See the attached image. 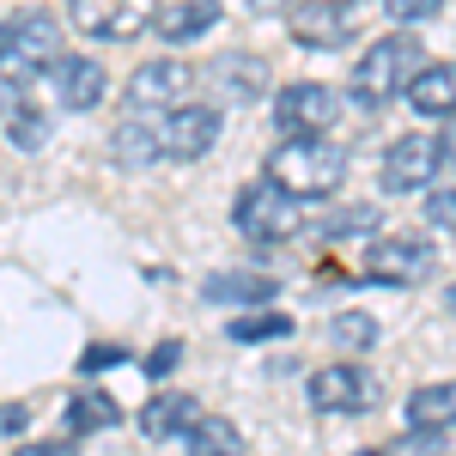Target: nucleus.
I'll list each match as a JSON object with an SVG mask.
<instances>
[{"label": "nucleus", "mask_w": 456, "mask_h": 456, "mask_svg": "<svg viewBox=\"0 0 456 456\" xmlns=\"http://www.w3.org/2000/svg\"><path fill=\"white\" fill-rule=\"evenodd\" d=\"M426 225L456 232V189H426Z\"/></svg>", "instance_id": "26"}, {"label": "nucleus", "mask_w": 456, "mask_h": 456, "mask_svg": "<svg viewBox=\"0 0 456 456\" xmlns=\"http://www.w3.org/2000/svg\"><path fill=\"white\" fill-rule=\"evenodd\" d=\"M152 12H159V0H68L73 31L92 43H128L152 25Z\"/></svg>", "instance_id": "5"}, {"label": "nucleus", "mask_w": 456, "mask_h": 456, "mask_svg": "<svg viewBox=\"0 0 456 456\" xmlns=\"http://www.w3.org/2000/svg\"><path fill=\"white\" fill-rule=\"evenodd\" d=\"M55 55H61V25L49 12H19L12 25H0V79L25 86L55 68Z\"/></svg>", "instance_id": "3"}, {"label": "nucleus", "mask_w": 456, "mask_h": 456, "mask_svg": "<svg viewBox=\"0 0 456 456\" xmlns=\"http://www.w3.org/2000/svg\"><path fill=\"white\" fill-rule=\"evenodd\" d=\"M189 92H195V68L176 61V55H159V61H141V68H134V79H128V110L165 116V110H176Z\"/></svg>", "instance_id": "10"}, {"label": "nucleus", "mask_w": 456, "mask_h": 456, "mask_svg": "<svg viewBox=\"0 0 456 456\" xmlns=\"http://www.w3.org/2000/svg\"><path fill=\"white\" fill-rule=\"evenodd\" d=\"M438 274V249L426 238H378L365 256V281L378 286H420Z\"/></svg>", "instance_id": "7"}, {"label": "nucleus", "mask_w": 456, "mask_h": 456, "mask_svg": "<svg viewBox=\"0 0 456 456\" xmlns=\"http://www.w3.org/2000/svg\"><path fill=\"white\" fill-rule=\"evenodd\" d=\"M25 420H31V408H25V402H0V432H6V438H19Z\"/></svg>", "instance_id": "30"}, {"label": "nucleus", "mask_w": 456, "mask_h": 456, "mask_svg": "<svg viewBox=\"0 0 456 456\" xmlns=\"http://www.w3.org/2000/svg\"><path fill=\"white\" fill-rule=\"evenodd\" d=\"M225 335H232L238 347H256V341H286V335H292V316H281V311H256V316H238V322H225Z\"/></svg>", "instance_id": "23"}, {"label": "nucleus", "mask_w": 456, "mask_h": 456, "mask_svg": "<svg viewBox=\"0 0 456 456\" xmlns=\"http://www.w3.org/2000/svg\"><path fill=\"white\" fill-rule=\"evenodd\" d=\"M329 341H335V347H347V353L371 347V341H378V316H365V311L335 316V322H329Z\"/></svg>", "instance_id": "24"}, {"label": "nucleus", "mask_w": 456, "mask_h": 456, "mask_svg": "<svg viewBox=\"0 0 456 456\" xmlns=\"http://www.w3.org/2000/svg\"><path fill=\"white\" fill-rule=\"evenodd\" d=\"M122 420V408L110 402L104 389H73V402H68V432L73 438H86V432H104V426Z\"/></svg>", "instance_id": "21"}, {"label": "nucleus", "mask_w": 456, "mask_h": 456, "mask_svg": "<svg viewBox=\"0 0 456 456\" xmlns=\"http://www.w3.org/2000/svg\"><path fill=\"white\" fill-rule=\"evenodd\" d=\"M213 141H219V110H213V104L183 98L176 110H165V116H159V152H165V159H176V165L208 159Z\"/></svg>", "instance_id": "6"}, {"label": "nucleus", "mask_w": 456, "mask_h": 456, "mask_svg": "<svg viewBox=\"0 0 456 456\" xmlns=\"http://www.w3.org/2000/svg\"><path fill=\"white\" fill-rule=\"evenodd\" d=\"M384 12L395 25H420V19H438L444 12V0H384Z\"/></svg>", "instance_id": "27"}, {"label": "nucleus", "mask_w": 456, "mask_h": 456, "mask_svg": "<svg viewBox=\"0 0 456 456\" xmlns=\"http://www.w3.org/2000/svg\"><path fill=\"white\" fill-rule=\"evenodd\" d=\"M444 165V146L432 141V134H402V141L384 152V195H420L432 189V176Z\"/></svg>", "instance_id": "8"}, {"label": "nucleus", "mask_w": 456, "mask_h": 456, "mask_svg": "<svg viewBox=\"0 0 456 456\" xmlns=\"http://www.w3.org/2000/svg\"><path fill=\"white\" fill-rule=\"evenodd\" d=\"M249 12H262V19H268V12H286V6H292V0H244Z\"/></svg>", "instance_id": "34"}, {"label": "nucleus", "mask_w": 456, "mask_h": 456, "mask_svg": "<svg viewBox=\"0 0 456 456\" xmlns=\"http://www.w3.org/2000/svg\"><path fill=\"white\" fill-rule=\"evenodd\" d=\"M359 456H389V451H359Z\"/></svg>", "instance_id": "36"}, {"label": "nucleus", "mask_w": 456, "mask_h": 456, "mask_svg": "<svg viewBox=\"0 0 456 456\" xmlns=\"http://www.w3.org/2000/svg\"><path fill=\"white\" fill-rule=\"evenodd\" d=\"M444 122H451V128H444V141H438V146H444V165L456 171V116H444Z\"/></svg>", "instance_id": "33"}, {"label": "nucleus", "mask_w": 456, "mask_h": 456, "mask_svg": "<svg viewBox=\"0 0 456 456\" xmlns=\"http://www.w3.org/2000/svg\"><path fill=\"white\" fill-rule=\"evenodd\" d=\"M110 98V73L92 55H55V104L61 110H98Z\"/></svg>", "instance_id": "13"}, {"label": "nucleus", "mask_w": 456, "mask_h": 456, "mask_svg": "<svg viewBox=\"0 0 456 456\" xmlns=\"http://www.w3.org/2000/svg\"><path fill=\"white\" fill-rule=\"evenodd\" d=\"M213 25H219V0H171V6L152 12L146 31L159 37V43H195V37H208Z\"/></svg>", "instance_id": "15"}, {"label": "nucleus", "mask_w": 456, "mask_h": 456, "mask_svg": "<svg viewBox=\"0 0 456 456\" xmlns=\"http://www.w3.org/2000/svg\"><path fill=\"white\" fill-rule=\"evenodd\" d=\"M414 73H420V43H414L408 31H389L359 55V68H353V98H359L365 110H384L389 98L408 92Z\"/></svg>", "instance_id": "2"}, {"label": "nucleus", "mask_w": 456, "mask_h": 456, "mask_svg": "<svg viewBox=\"0 0 456 456\" xmlns=\"http://www.w3.org/2000/svg\"><path fill=\"white\" fill-rule=\"evenodd\" d=\"M116 359H128V353H122V347H92L86 359H79V371H92V378H98V365H116Z\"/></svg>", "instance_id": "31"}, {"label": "nucleus", "mask_w": 456, "mask_h": 456, "mask_svg": "<svg viewBox=\"0 0 456 456\" xmlns=\"http://www.w3.org/2000/svg\"><path fill=\"white\" fill-rule=\"evenodd\" d=\"M189 456H244V432L225 414H201L189 426Z\"/></svg>", "instance_id": "20"}, {"label": "nucleus", "mask_w": 456, "mask_h": 456, "mask_svg": "<svg viewBox=\"0 0 456 456\" xmlns=\"http://www.w3.org/2000/svg\"><path fill=\"white\" fill-rule=\"evenodd\" d=\"M444 305H451V311H456V286H451V292H444Z\"/></svg>", "instance_id": "35"}, {"label": "nucleus", "mask_w": 456, "mask_h": 456, "mask_svg": "<svg viewBox=\"0 0 456 456\" xmlns=\"http://www.w3.org/2000/svg\"><path fill=\"white\" fill-rule=\"evenodd\" d=\"M311 408L316 414H359V408H371V378L353 359L322 365V371H311Z\"/></svg>", "instance_id": "12"}, {"label": "nucleus", "mask_w": 456, "mask_h": 456, "mask_svg": "<svg viewBox=\"0 0 456 456\" xmlns=\"http://www.w3.org/2000/svg\"><path fill=\"white\" fill-rule=\"evenodd\" d=\"M176 359H183V341H159V347L146 353V378H171Z\"/></svg>", "instance_id": "29"}, {"label": "nucleus", "mask_w": 456, "mask_h": 456, "mask_svg": "<svg viewBox=\"0 0 456 456\" xmlns=\"http://www.w3.org/2000/svg\"><path fill=\"white\" fill-rule=\"evenodd\" d=\"M6 134H12V146H19V152H37V146L49 141V122H43V116H37V110H12V116H6Z\"/></svg>", "instance_id": "25"}, {"label": "nucleus", "mask_w": 456, "mask_h": 456, "mask_svg": "<svg viewBox=\"0 0 456 456\" xmlns=\"http://www.w3.org/2000/svg\"><path fill=\"white\" fill-rule=\"evenodd\" d=\"M371 225H378V213H371V208H347V213L329 219V238H359V232H371Z\"/></svg>", "instance_id": "28"}, {"label": "nucleus", "mask_w": 456, "mask_h": 456, "mask_svg": "<svg viewBox=\"0 0 456 456\" xmlns=\"http://www.w3.org/2000/svg\"><path fill=\"white\" fill-rule=\"evenodd\" d=\"M208 298L213 305H268L274 298V281L268 274H213Z\"/></svg>", "instance_id": "22"}, {"label": "nucleus", "mask_w": 456, "mask_h": 456, "mask_svg": "<svg viewBox=\"0 0 456 456\" xmlns=\"http://www.w3.org/2000/svg\"><path fill=\"white\" fill-rule=\"evenodd\" d=\"M12 456H73V444H25V451H12Z\"/></svg>", "instance_id": "32"}, {"label": "nucleus", "mask_w": 456, "mask_h": 456, "mask_svg": "<svg viewBox=\"0 0 456 456\" xmlns=\"http://www.w3.org/2000/svg\"><path fill=\"white\" fill-rule=\"evenodd\" d=\"M201 420V408H195V395H183V389H165V395H152L141 408V432L152 444H165V438H189V426Z\"/></svg>", "instance_id": "16"}, {"label": "nucleus", "mask_w": 456, "mask_h": 456, "mask_svg": "<svg viewBox=\"0 0 456 456\" xmlns=\"http://www.w3.org/2000/svg\"><path fill=\"white\" fill-rule=\"evenodd\" d=\"M274 122H281L286 134H329V128L341 122V92L322 86V79H298V86L281 92Z\"/></svg>", "instance_id": "9"}, {"label": "nucleus", "mask_w": 456, "mask_h": 456, "mask_svg": "<svg viewBox=\"0 0 456 456\" xmlns=\"http://www.w3.org/2000/svg\"><path fill=\"white\" fill-rule=\"evenodd\" d=\"M208 79L219 86V98H232V104H256V98L268 92V61H262V55H219Z\"/></svg>", "instance_id": "18"}, {"label": "nucleus", "mask_w": 456, "mask_h": 456, "mask_svg": "<svg viewBox=\"0 0 456 456\" xmlns=\"http://www.w3.org/2000/svg\"><path fill=\"white\" fill-rule=\"evenodd\" d=\"M286 25H292V43H305V49H347L353 43V19L341 0H292Z\"/></svg>", "instance_id": "11"}, {"label": "nucleus", "mask_w": 456, "mask_h": 456, "mask_svg": "<svg viewBox=\"0 0 456 456\" xmlns=\"http://www.w3.org/2000/svg\"><path fill=\"white\" fill-rule=\"evenodd\" d=\"M110 152H116L122 171H146L152 159H165L159 152V116L152 110H128L122 128H116V141H110Z\"/></svg>", "instance_id": "17"}, {"label": "nucleus", "mask_w": 456, "mask_h": 456, "mask_svg": "<svg viewBox=\"0 0 456 456\" xmlns=\"http://www.w3.org/2000/svg\"><path fill=\"white\" fill-rule=\"evenodd\" d=\"M408 426H420V432H444V426H456V378L414 389V395H408Z\"/></svg>", "instance_id": "19"}, {"label": "nucleus", "mask_w": 456, "mask_h": 456, "mask_svg": "<svg viewBox=\"0 0 456 456\" xmlns=\"http://www.w3.org/2000/svg\"><path fill=\"white\" fill-rule=\"evenodd\" d=\"M232 225L244 232L249 244H286L298 232V195H286L274 176H256L232 201Z\"/></svg>", "instance_id": "4"}, {"label": "nucleus", "mask_w": 456, "mask_h": 456, "mask_svg": "<svg viewBox=\"0 0 456 456\" xmlns=\"http://www.w3.org/2000/svg\"><path fill=\"white\" fill-rule=\"evenodd\" d=\"M402 98L420 110L426 122L456 116V61H420V73L408 79V92H402Z\"/></svg>", "instance_id": "14"}, {"label": "nucleus", "mask_w": 456, "mask_h": 456, "mask_svg": "<svg viewBox=\"0 0 456 456\" xmlns=\"http://www.w3.org/2000/svg\"><path fill=\"white\" fill-rule=\"evenodd\" d=\"M268 176L286 195H298V201H322V195H335L347 183V152L329 134H286L268 152Z\"/></svg>", "instance_id": "1"}]
</instances>
